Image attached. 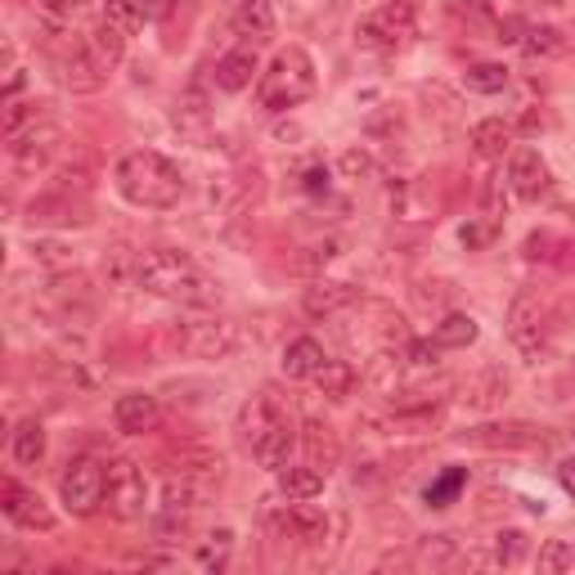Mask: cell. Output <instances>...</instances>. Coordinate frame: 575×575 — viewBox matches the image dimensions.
I'll list each match as a JSON object with an SVG mask.
<instances>
[{"instance_id":"1","label":"cell","mask_w":575,"mask_h":575,"mask_svg":"<svg viewBox=\"0 0 575 575\" xmlns=\"http://www.w3.org/2000/svg\"><path fill=\"white\" fill-rule=\"evenodd\" d=\"M135 288L153 292V297H167V301H180L189 311H207V306L220 301V284L203 271V265L189 256V252H176V248H148L140 252V279Z\"/></svg>"},{"instance_id":"2","label":"cell","mask_w":575,"mask_h":575,"mask_svg":"<svg viewBox=\"0 0 575 575\" xmlns=\"http://www.w3.org/2000/svg\"><path fill=\"white\" fill-rule=\"evenodd\" d=\"M112 184L118 194L131 203V207H144V212H167L184 199V176L180 167L158 148H131L118 158L112 167Z\"/></svg>"},{"instance_id":"3","label":"cell","mask_w":575,"mask_h":575,"mask_svg":"<svg viewBox=\"0 0 575 575\" xmlns=\"http://www.w3.org/2000/svg\"><path fill=\"white\" fill-rule=\"evenodd\" d=\"M315 86H320L315 59L306 55L301 46H284L271 63H265V72L256 76V104L265 112H288V108L311 99Z\"/></svg>"},{"instance_id":"4","label":"cell","mask_w":575,"mask_h":575,"mask_svg":"<svg viewBox=\"0 0 575 575\" xmlns=\"http://www.w3.org/2000/svg\"><path fill=\"white\" fill-rule=\"evenodd\" d=\"M167 347L176 356H189V360H229L243 347V328L229 315L194 311V315L167 324Z\"/></svg>"},{"instance_id":"5","label":"cell","mask_w":575,"mask_h":575,"mask_svg":"<svg viewBox=\"0 0 575 575\" xmlns=\"http://www.w3.org/2000/svg\"><path fill=\"white\" fill-rule=\"evenodd\" d=\"M414 36H418V14H414V5H405V0H387V5L369 10L356 23V41L364 50H382V55H396V50L414 46Z\"/></svg>"},{"instance_id":"6","label":"cell","mask_w":575,"mask_h":575,"mask_svg":"<svg viewBox=\"0 0 575 575\" xmlns=\"http://www.w3.org/2000/svg\"><path fill=\"white\" fill-rule=\"evenodd\" d=\"M104 481H108V468L99 458L82 454V458H68V468L59 477V500L72 517H91L104 508Z\"/></svg>"},{"instance_id":"7","label":"cell","mask_w":575,"mask_h":575,"mask_svg":"<svg viewBox=\"0 0 575 575\" xmlns=\"http://www.w3.org/2000/svg\"><path fill=\"white\" fill-rule=\"evenodd\" d=\"M504 337L513 342V351L522 360H540L544 351V342H549V311H544V301L535 297V292H517L513 306H508V315H504Z\"/></svg>"},{"instance_id":"8","label":"cell","mask_w":575,"mask_h":575,"mask_svg":"<svg viewBox=\"0 0 575 575\" xmlns=\"http://www.w3.org/2000/svg\"><path fill=\"white\" fill-rule=\"evenodd\" d=\"M104 508L118 522H140L148 508V477L135 458H112L104 481Z\"/></svg>"},{"instance_id":"9","label":"cell","mask_w":575,"mask_h":575,"mask_svg":"<svg viewBox=\"0 0 575 575\" xmlns=\"http://www.w3.org/2000/svg\"><path fill=\"white\" fill-rule=\"evenodd\" d=\"M271 530L279 535V540L320 549L328 540V513H320L311 500H288L279 513H271Z\"/></svg>"},{"instance_id":"10","label":"cell","mask_w":575,"mask_h":575,"mask_svg":"<svg viewBox=\"0 0 575 575\" xmlns=\"http://www.w3.org/2000/svg\"><path fill=\"white\" fill-rule=\"evenodd\" d=\"M0 513H5L19 530H41V535H50L55 530V508L41 500V490H32V486H23V481H5L0 486Z\"/></svg>"},{"instance_id":"11","label":"cell","mask_w":575,"mask_h":575,"mask_svg":"<svg viewBox=\"0 0 575 575\" xmlns=\"http://www.w3.org/2000/svg\"><path fill=\"white\" fill-rule=\"evenodd\" d=\"M549 184H553V171L544 163V153L530 148V144H517L508 153V189L522 203H540L549 194Z\"/></svg>"},{"instance_id":"12","label":"cell","mask_w":575,"mask_h":575,"mask_svg":"<svg viewBox=\"0 0 575 575\" xmlns=\"http://www.w3.org/2000/svg\"><path fill=\"white\" fill-rule=\"evenodd\" d=\"M112 423H118V432H127V436H148L163 423V405L148 392H127V396L112 400Z\"/></svg>"},{"instance_id":"13","label":"cell","mask_w":575,"mask_h":575,"mask_svg":"<svg viewBox=\"0 0 575 575\" xmlns=\"http://www.w3.org/2000/svg\"><path fill=\"white\" fill-rule=\"evenodd\" d=\"M356 297H360V288H356V284L315 275V279H311V288L301 292V311L311 315V320H328V315H337V311H347V306H351Z\"/></svg>"},{"instance_id":"14","label":"cell","mask_w":575,"mask_h":575,"mask_svg":"<svg viewBox=\"0 0 575 575\" xmlns=\"http://www.w3.org/2000/svg\"><path fill=\"white\" fill-rule=\"evenodd\" d=\"M59 144H63L59 127H32V131H23L19 140H10L5 148H10V158H14L23 171H36V167H46V163L55 158Z\"/></svg>"},{"instance_id":"15","label":"cell","mask_w":575,"mask_h":575,"mask_svg":"<svg viewBox=\"0 0 575 575\" xmlns=\"http://www.w3.org/2000/svg\"><path fill=\"white\" fill-rule=\"evenodd\" d=\"M508 392H513V378L500 364H490V369H481L477 378L464 382V405L477 409V414H490V409H500L508 400Z\"/></svg>"},{"instance_id":"16","label":"cell","mask_w":575,"mask_h":575,"mask_svg":"<svg viewBox=\"0 0 575 575\" xmlns=\"http://www.w3.org/2000/svg\"><path fill=\"white\" fill-rule=\"evenodd\" d=\"M468 144H472L477 158H486V163H504L508 153L517 148V127L504 122V118H486V122H477V127L468 131Z\"/></svg>"},{"instance_id":"17","label":"cell","mask_w":575,"mask_h":575,"mask_svg":"<svg viewBox=\"0 0 575 575\" xmlns=\"http://www.w3.org/2000/svg\"><path fill=\"white\" fill-rule=\"evenodd\" d=\"M292 454H297V428L288 423V418H279V423L252 445V458L265 472H284L292 464Z\"/></svg>"},{"instance_id":"18","label":"cell","mask_w":575,"mask_h":575,"mask_svg":"<svg viewBox=\"0 0 575 575\" xmlns=\"http://www.w3.org/2000/svg\"><path fill=\"white\" fill-rule=\"evenodd\" d=\"M328 364V351H324V342L320 337H292L288 347H284V360H279V369H284V378H292V382H306V378H315L320 369Z\"/></svg>"},{"instance_id":"19","label":"cell","mask_w":575,"mask_h":575,"mask_svg":"<svg viewBox=\"0 0 575 575\" xmlns=\"http://www.w3.org/2000/svg\"><path fill=\"white\" fill-rule=\"evenodd\" d=\"M216 91H225V95H243L256 76H261V63H256V55L243 46V50H229V55H220L216 59Z\"/></svg>"},{"instance_id":"20","label":"cell","mask_w":575,"mask_h":575,"mask_svg":"<svg viewBox=\"0 0 575 575\" xmlns=\"http://www.w3.org/2000/svg\"><path fill=\"white\" fill-rule=\"evenodd\" d=\"M104 82H108V68L86 50V41H76L72 55L63 59V86L76 91V95H91V91H99Z\"/></svg>"},{"instance_id":"21","label":"cell","mask_w":575,"mask_h":575,"mask_svg":"<svg viewBox=\"0 0 575 575\" xmlns=\"http://www.w3.org/2000/svg\"><path fill=\"white\" fill-rule=\"evenodd\" d=\"M468 441H472V445H486V450H530V445H544L540 428H530V423H490V428H472Z\"/></svg>"},{"instance_id":"22","label":"cell","mask_w":575,"mask_h":575,"mask_svg":"<svg viewBox=\"0 0 575 575\" xmlns=\"http://www.w3.org/2000/svg\"><path fill=\"white\" fill-rule=\"evenodd\" d=\"M364 387L378 392V396H387V400H396V396L405 392V356L378 351V356L364 364Z\"/></svg>"},{"instance_id":"23","label":"cell","mask_w":575,"mask_h":575,"mask_svg":"<svg viewBox=\"0 0 575 575\" xmlns=\"http://www.w3.org/2000/svg\"><path fill=\"white\" fill-rule=\"evenodd\" d=\"M229 27H235V36H243V41H271L275 36V5L271 0H243V5L235 10V19H229Z\"/></svg>"},{"instance_id":"24","label":"cell","mask_w":575,"mask_h":575,"mask_svg":"<svg viewBox=\"0 0 575 575\" xmlns=\"http://www.w3.org/2000/svg\"><path fill=\"white\" fill-rule=\"evenodd\" d=\"M414 562L423 566V571H454V566H464V549H458L454 535H423V540L414 544Z\"/></svg>"},{"instance_id":"25","label":"cell","mask_w":575,"mask_h":575,"mask_svg":"<svg viewBox=\"0 0 575 575\" xmlns=\"http://www.w3.org/2000/svg\"><path fill=\"white\" fill-rule=\"evenodd\" d=\"M275 477H279L284 500H315V494H324V486H328V472L320 464H288Z\"/></svg>"},{"instance_id":"26","label":"cell","mask_w":575,"mask_h":575,"mask_svg":"<svg viewBox=\"0 0 575 575\" xmlns=\"http://www.w3.org/2000/svg\"><path fill=\"white\" fill-rule=\"evenodd\" d=\"M279 405L271 400V396H252V400H243V409H239V436H243V445L252 450L265 432H271L275 423H279Z\"/></svg>"},{"instance_id":"27","label":"cell","mask_w":575,"mask_h":575,"mask_svg":"<svg viewBox=\"0 0 575 575\" xmlns=\"http://www.w3.org/2000/svg\"><path fill=\"white\" fill-rule=\"evenodd\" d=\"M10 454H14L19 468H41V458H46V428H41V418H23V423L14 428Z\"/></svg>"},{"instance_id":"28","label":"cell","mask_w":575,"mask_h":575,"mask_svg":"<svg viewBox=\"0 0 575 575\" xmlns=\"http://www.w3.org/2000/svg\"><path fill=\"white\" fill-rule=\"evenodd\" d=\"M432 337L441 342L445 351H468L472 342L481 337V324L468 315V311H445L441 320H436V328H432Z\"/></svg>"},{"instance_id":"29","label":"cell","mask_w":575,"mask_h":575,"mask_svg":"<svg viewBox=\"0 0 575 575\" xmlns=\"http://www.w3.org/2000/svg\"><path fill=\"white\" fill-rule=\"evenodd\" d=\"M27 252H32V261L41 265V271H55V275H63V271H76V248H72L68 239L36 235V239L27 243Z\"/></svg>"},{"instance_id":"30","label":"cell","mask_w":575,"mask_h":575,"mask_svg":"<svg viewBox=\"0 0 575 575\" xmlns=\"http://www.w3.org/2000/svg\"><path fill=\"white\" fill-rule=\"evenodd\" d=\"M104 279H108V288H135V279H140V252H131L127 243H112L104 252Z\"/></svg>"},{"instance_id":"31","label":"cell","mask_w":575,"mask_h":575,"mask_svg":"<svg viewBox=\"0 0 575 575\" xmlns=\"http://www.w3.org/2000/svg\"><path fill=\"white\" fill-rule=\"evenodd\" d=\"M315 387L324 400H347L356 392V364L351 360H328L320 373H315Z\"/></svg>"},{"instance_id":"32","label":"cell","mask_w":575,"mask_h":575,"mask_svg":"<svg viewBox=\"0 0 575 575\" xmlns=\"http://www.w3.org/2000/svg\"><path fill=\"white\" fill-rule=\"evenodd\" d=\"M82 41H86V50H91L108 72L127 59V36H122L118 27H108V23H99L91 36H82Z\"/></svg>"},{"instance_id":"33","label":"cell","mask_w":575,"mask_h":575,"mask_svg":"<svg viewBox=\"0 0 575 575\" xmlns=\"http://www.w3.org/2000/svg\"><path fill=\"white\" fill-rule=\"evenodd\" d=\"M522 50H526L530 59H562V55H566V36H562V27L535 23V27L522 32Z\"/></svg>"},{"instance_id":"34","label":"cell","mask_w":575,"mask_h":575,"mask_svg":"<svg viewBox=\"0 0 575 575\" xmlns=\"http://www.w3.org/2000/svg\"><path fill=\"white\" fill-rule=\"evenodd\" d=\"M229 558H235V530L220 526V530H212L207 540L199 544L194 566H199V571H225V566H229Z\"/></svg>"},{"instance_id":"35","label":"cell","mask_w":575,"mask_h":575,"mask_svg":"<svg viewBox=\"0 0 575 575\" xmlns=\"http://www.w3.org/2000/svg\"><path fill=\"white\" fill-rule=\"evenodd\" d=\"M464 490H468V468H445V472L432 477V486L423 490V504H428V508H450Z\"/></svg>"},{"instance_id":"36","label":"cell","mask_w":575,"mask_h":575,"mask_svg":"<svg viewBox=\"0 0 575 575\" xmlns=\"http://www.w3.org/2000/svg\"><path fill=\"white\" fill-rule=\"evenodd\" d=\"M526 553H530V540H526V530L508 526V530H500V535H494L490 562H494V566H522V562H526Z\"/></svg>"},{"instance_id":"37","label":"cell","mask_w":575,"mask_h":575,"mask_svg":"<svg viewBox=\"0 0 575 575\" xmlns=\"http://www.w3.org/2000/svg\"><path fill=\"white\" fill-rule=\"evenodd\" d=\"M464 86L472 91V95H500L504 86H508V68L504 63H472L468 72H464Z\"/></svg>"},{"instance_id":"38","label":"cell","mask_w":575,"mask_h":575,"mask_svg":"<svg viewBox=\"0 0 575 575\" xmlns=\"http://www.w3.org/2000/svg\"><path fill=\"white\" fill-rule=\"evenodd\" d=\"M104 23L118 27L122 36H135L148 19H144V10H140V0H104Z\"/></svg>"},{"instance_id":"39","label":"cell","mask_w":575,"mask_h":575,"mask_svg":"<svg viewBox=\"0 0 575 575\" xmlns=\"http://www.w3.org/2000/svg\"><path fill=\"white\" fill-rule=\"evenodd\" d=\"M540 571L544 575H562V571H575V544L571 540H544L540 544Z\"/></svg>"},{"instance_id":"40","label":"cell","mask_w":575,"mask_h":575,"mask_svg":"<svg viewBox=\"0 0 575 575\" xmlns=\"http://www.w3.org/2000/svg\"><path fill=\"white\" fill-rule=\"evenodd\" d=\"M342 256V239H320V243H311L301 256H297V271H306V275H320L328 261H337Z\"/></svg>"},{"instance_id":"41","label":"cell","mask_w":575,"mask_h":575,"mask_svg":"<svg viewBox=\"0 0 575 575\" xmlns=\"http://www.w3.org/2000/svg\"><path fill=\"white\" fill-rule=\"evenodd\" d=\"M441 356H445V347L436 337H409L405 342V364H414V369H436Z\"/></svg>"},{"instance_id":"42","label":"cell","mask_w":575,"mask_h":575,"mask_svg":"<svg viewBox=\"0 0 575 575\" xmlns=\"http://www.w3.org/2000/svg\"><path fill=\"white\" fill-rule=\"evenodd\" d=\"M36 127V104H19V99H5V144L19 140L23 131Z\"/></svg>"},{"instance_id":"43","label":"cell","mask_w":575,"mask_h":575,"mask_svg":"<svg viewBox=\"0 0 575 575\" xmlns=\"http://www.w3.org/2000/svg\"><path fill=\"white\" fill-rule=\"evenodd\" d=\"M337 171L347 176V180H369L373 176V153L369 148H347L337 158Z\"/></svg>"},{"instance_id":"44","label":"cell","mask_w":575,"mask_h":575,"mask_svg":"<svg viewBox=\"0 0 575 575\" xmlns=\"http://www.w3.org/2000/svg\"><path fill=\"white\" fill-rule=\"evenodd\" d=\"M458 239H464V248H468V252H477V248H486V243L494 239V225H481V220H468L464 229H458Z\"/></svg>"},{"instance_id":"45","label":"cell","mask_w":575,"mask_h":575,"mask_svg":"<svg viewBox=\"0 0 575 575\" xmlns=\"http://www.w3.org/2000/svg\"><path fill=\"white\" fill-rule=\"evenodd\" d=\"M46 14H55V19H63V14H76V10H86L91 0H36Z\"/></svg>"},{"instance_id":"46","label":"cell","mask_w":575,"mask_h":575,"mask_svg":"<svg viewBox=\"0 0 575 575\" xmlns=\"http://www.w3.org/2000/svg\"><path fill=\"white\" fill-rule=\"evenodd\" d=\"M140 10H144L148 23H163V19L176 10V0H140Z\"/></svg>"},{"instance_id":"47","label":"cell","mask_w":575,"mask_h":575,"mask_svg":"<svg viewBox=\"0 0 575 575\" xmlns=\"http://www.w3.org/2000/svg\"><path fill=\"white\" fill-rule=\"evenodd\" d=\"M306 189H311V194H324V189H328V167H311V171H306Z\"/></svg>"},{"instance_id":"48","label":"cell","mask_w":575,"mask_h":575,"mask_svg":"<svg viewBox=\"0 0 575 575\" xmlns=\"http://www.w3.org/2000/svg\"><path fill=\"white\" fill-rule=\"evenodd\" d=\"M558 486L566 494H575V458H566V464H558Z\"/></svg>"},{"instance_id":"49","label":"cell","mask_w":575,"mask_h":575,"mask_svg":"<svg viewBox=\"0 0 575 575\" xmlns=\"http://www.w3.org/2000/svg\"><path fill=\"white\" fill-rule=\"evenodd\" d=\"M571 441H575V423H571Z\"/></svg>"},{"instance_id":"50","label":"cell","mask_w":575,"mask_h":575,"mask_svg":"<svg viewBox=\"0 0 575 575\" xmlns=\"http://www.w3.org/2000/svg\"><path fill=\"white\" fill-rule=\"evenodd\" d=\"M549 5H562V0H549Z\"/></svg>"}]
</instances>
